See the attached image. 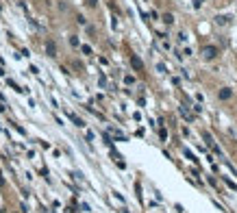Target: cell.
Wrapping results in <instances>:
<instances>
[{"mask_svg":"<svg viewBox=\"0 0 237 213\" xmlns=\"http://www.w3.org/2000/svg\"><path fill=\"white\" fill-rule=\"evenodd\" d=\"M215 54H217V48H215V46H207V48L202 50V57H205L207 61H211Z\"/></svg>","mask_w":237,"mask_h":213,"instance_id":"6da1fadb","label":"cell"},{"mask_svg":"<svg viewBox=\"0 0 237 213\" xmlns=\"http://www.w3.org/2000/svg\"><path fill=\"white\" fill-rule=\"evenodd\" d=\"M220 98H222V100H229V98H231V89H222V91H220Z\"/></svg>","mask_w":237,"mask_h":213,"instance_id":"277c9868","label":"cell"},{"mask_svg":"<svg viewBox=\"0 0 237 213\" xmlns=\"http://www.w3.org/2000/svg\"><path fill=\"white\" fill-rule=\"evenodd\" d=\"M46 50H48L50 57H54V52H57V50H54V44H52V41H46Z\"/></svg>","mask_w":237,"mask_h":213,"instance_id":"3957f363","label":"cell"},{"mask_svg":"<svg viewBox=\"0 0 237 213\" xmlns=\"http://www.w3.org/2000/svg\"><path fill=\"white\" fill-rule=\"evenodd\" d=\"M163 22H166V24H172V22H174V17H172V13H166V15H163Z\"/></svg>","mask_w":237,"mask_h":213,"instance_id":"5b68a950","label":"cell"},{"mask_svg":"<svg viewBox=\"0 0 237 213\" xmlns=\"http://www.w3.org/2000/svg\"><path fill=\"white\" fill-rule=\"evenodd\" d=\"M131 63H133V68L137 70V72H141V70H144V63H141V61H139L137 57H135V54H133V57H131Z\"/></svg>","mask_w":237,"mask_h":213,"instance_id":"7a4b0ae2","label":"cell"},{"mask_svg":"<svg viewBox=\"0 0 237 213\" xmlns=\"http://www.w3.org/2000/svg\"><path fill=\"white\" fill-rule=\"evenodd\" d=\"M70 117H72V120H74V124H76V126H85V124H83V120H78L76 115H70Z\"/></svg>","mask_w":237,"mask_h":213,"instance_id":"8992f818","label":"cell"}]
</instances>
